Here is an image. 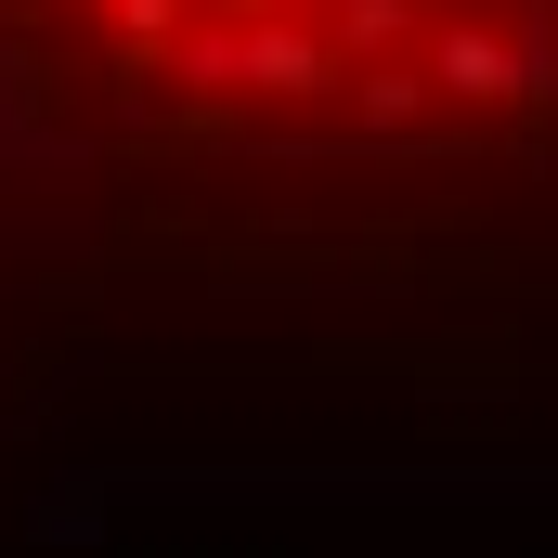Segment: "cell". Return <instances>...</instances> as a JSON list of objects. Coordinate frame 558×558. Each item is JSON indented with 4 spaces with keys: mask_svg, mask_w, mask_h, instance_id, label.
<instances>
[{
    "mask_svg": "<svg viewBox=\"0 0 558 558\" xmlns=\"http://www.w3.org/2000/svg\"><path fill=\"white\" fill-rule=\"evenodd\" d=\"M13 26L195 131L468 143L558 118V0H13Z\"/></svg>",
    "mask_w": 558,
    "mask_h": 558,
    "instance_id": "6da1fadb",
    "label": "cell"
}]
</instances>
